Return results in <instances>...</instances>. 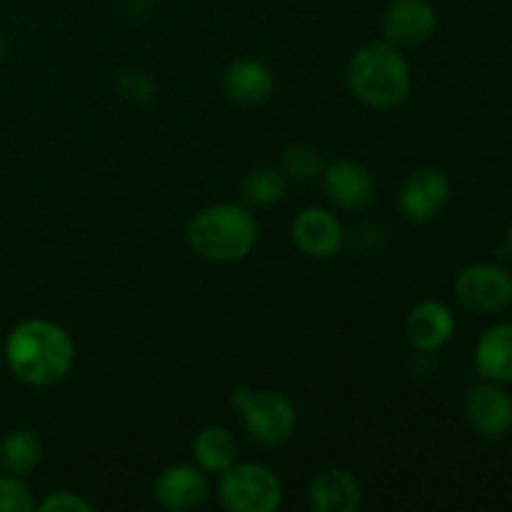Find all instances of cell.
<instances>
[{
    "instance_id": "cell-1",
    "label": "cell",
    "mask_w": 512,
    "mask_h": 512,
    "mask_svg": "<svg viewBox=\"0 0 512 512\" xmlns=\"http://www.w3.org/2000/svg\"><path fill=\"white\" fill-rule=\"evenodd\" d=\"M8 370L25 385L48 388L60 383L75 365V343L65 328L45 318L15 325L5 340Z\"/></svg>"
},
{
    "instance_id": "cell-2",
    "label": "cell",
    "mask_w": 512,
    "mask_h": 512,
    "mask_svg": "<svg viewBox=\"0 0 512 512\" xmlns=\"http://www.w3.org/2000/svg\"><path fill=\"white\" fill-rule=\"evenodd\" d=\"M348 85L355 98L370 108H395L413 88V70L398 45L373 40L350 58Z\"/></svg>"
},
{
    "instance_id": "cell-3",
    "label": "cell",
    "mask_w": 512,
    "mask_h": 512,
    "mask_svg": "<svg viewBox=\"0 0 512 512\" xmlns=\"http://www.w3.org/2000/svg\"><path fill=\"white\" fill-rule=\"evenodd\" d=\"M188 243L210 263H238L258 243V220L245 205L213 203L193 215Z\"/></svg>"
},
{
    "instance_id": "cell-4",
    "label": "cell",
    "mask_w": 512,
    "mask_h": 512,
    "mask_svg": "<svg viewBox=\"0 0 512 512\" xmlns=\"http://www.w3.org/2000/svg\"><path fill=\"white\" fill-rule=\"evenodd\" d=\"M233 405L240 410L245 430L250 438L260 445H283L293 438L298 413L290 398H285L278 390H250L235 388Z\"/></svg>"
},
{
    "instance_id": "cell-5",
    "label": "cell",
    "mask_w": 512,
    "mask_h": 512,
    "mask_svg": "<svg viewBox=\"0 0 512 512\" xmlns=\"http://www.w3.org/2000/svg\"><path fill=\"white\" fill-rule=\"evenodd\" d=\"M218 498L230 512H275L283 505V483L260 463H235L220 473Z\"/></svg>"
},
{
    "instance_id": "cell-6",
    "label": "cell",
    "mask_w": 512,
    "mask_h": 512,
    "mask_svg": "<svg viewBox=\"0 0 512 512\" xmlns=\"http://www.w3.org/2000/svg\"><path fill=\"white\" fill-rule=\"evenodd\" d=\"M455 295L475 313H498L512 303V275L490 263L468 265L455 278Z\"/></svg>"
},
{
    "instance_id": "cell-7",
    "label": "cell",
    "mask_w": 512,
    "mask_h": 512,
    "mask_svg": "<svg viewBox=\"0 0 512 512\" xmlns=\"http://www.w3.org/2000/svg\"><path fill=\"white\" fill-rule=\"evenodd\" d=\"M450 203V180L438 168H420L400 188V210L410 223H430Z\"/></svg>"
},
{
    "instance_id": "cell-8",
    "label": "cell",
    "mask_w": 512,
    "mask_h": 512,
    "mask_svg": "<svg viewBox=\"0 0 512 512\" xmlns=\"http://www.w3.org/2000/svg\"><path fill=\"white\" fill-rule=\"evenodd\" d=\"M293 240L308 258L328 260L340 253L345 233L340 220L325 208H305L293 220Z\"/></svg>"
},
{
    "instance_id": "cell-9",
    "label": "cell",
    "mask_w": 512,
    "mask_h": 512,
    "mask_svg": "<svg viewBox=\"0 0 512 512\" xmlns=\"http://www.w3.org/2000/svg\"><path fill=\"white\" fill-rule=\"evenodd\" d=\"M155 500L168 510H195L208 500L210 480L208 473L198 465L178 463L168 465L155 480Z\"/></svg>"
},
{
    "instance_id": "cell-10",
    "label": "cell",
    "mask_w": 512,
    "mask_h": 512,
    "mask_svg": "<svg viewBox=\"0 0 512 512\" xmlns=\"http://www.w3.org/2000/svg\"><path fill=\"white\" fill-rule=\"evenodd\" d=\"M325 193L330 203L343 210H363L375 198V178L358 160H338L323 170Z\"/></svg>"
},
{
    "instance_id": "cell-11",
    "label": "cell",
    "mask_w": 512,
    "mask_h": 512,
    "mask_svg": "<svg viewBox=\"0 0 512 512\" xmlns=\"http://www.w3.org/2000/svg\"><path fill=\"white\" fill-rule=\"evenodd\" d=\"M438 15L428 0H395L383 15L385 40L393 45H418L433 35Z\"/></svg>"
},
{
    "instance_id": "cell-12",
    "label": "cell",
    "mask_w": 512,
    "mask_h": 512,
    "mask_svg": "<svg viewBox=\"0 0 512 512\" xmlns=\"http://www.w3.org/2000/svg\"><path fill=\"white\" fill-rule=\"evenodd\" d=\"M465 413L473 428L485 438H503L512 430V398L495 383L470 390Z\"/></svg>"
},
{
    "instance_id": "cell-13",
    "label": "cell",
    "mask_w": 512,
    "mask_h": 512,
    "mask_svg": "<svg viewBox=\"0 0 512 512\" xmlns=\"http://www.w3.org/2000/svg\"><path fill=\"white\" fill-rule=\"evenodd\" d=\"M455 333V315L453 310L438 300H425L410 310L405 320V338L413 348L430 353L440 350Z\"/></svg>"
},
{
    "instance_id": "cell-14",
    "label": "cell",
    "mask_w": 512,
    "mask_h": 512,
    "mask_svg": "<svg viewBox=\"0 0 512 512\" xmlns=\"http://www.w3.org/2000/svg\"><path fill=\"white\" fill-rule=\"evenodd\" d=\"M308 503L315 512H355L363 505V488L353 473L330 468L310 483Z\"/></svg>"
},
{
    "instance_id": "cell-15",
    "label": "cell",
    "mask_w": 512,
    "mask_h": 512,
    "mask_svg": "<svg viewBox=\"0 0 512 512\" xmlns=\"http://www.w3.org/2000/svg\"><path fill=\"white\" fill-rule=\"evenodd\" d=\"M225 95L240 105H260L273 95L275 75L263 60L240 58L225 70Z\"/></svg>"
},
{
    "instance_id": "cell-16",
    "label": "cell",
    "mask_w": 512,
    "mask_h": 512,
    "mask_svg": "<svg viewBox=\"0 0 512 512\" xmlns=\"http://www.w3.org/2000/svg\"><path fill=\"white\" fill-rule=\"evenodd\" d=\"M475 368L493 383H512V323L483 333L475 345Z\"/></svg>"
},
{
    "instance_id": "cell-17",
    "label": "cell",
    "mask_w": 512,
    "mask_h": 512,
    "mask_svg": "<svg viewBox=\"0 0 512 512\" xmlns=\"http://www.w3.org/2000/svg\"><path fill=\"white\" fill-rule=\"evenodd\" d=\"M193 460L208 475H220L238 463V440L228 428L208 425L193 440Z\"/></svg>"
},
{
    "instance_id": "cell-18",
    "label": "cell",
    "mask_w": 512,
    "mask_h": 512,
    "mask_svg": "<svg viewBox=\"0 0 512 512\" xmlns=\"http://www.w3.org/2000/svg\"><path fill=\"white\" fill-rule=\"evenodd\" d=\"M43 460V440L30 428H15L0 440V468L10 475L33 473Z\"/></svg>"
},
{
    "instance_id": "cell-19",
    "label": "cell",
    "mask_w": 512,
    "mask_h": 512,
    "mask_svg": "<svg viewBox=\"0 0 512 512\" xmlns=\"http://www.w3.org/2000/svg\"><path fill=\"white\" fill-rule=\"evenodd\" d=\"M288 193V180L280 170L275 168H258L248 173L243 183V195L250 205L255 208H270V205L280 203Z\"/></svg>"
},
{
    "instance_id": "cell-20",
    "label": "cell",
    "mask_w": 512,
    "mask_h": 512,
    "mask_svg": "<svg viewBox=\"0 0 512 512\" xmlns=\"http://www.w3.org/2000/svg\"><path fill=\"white\" fill-rule=\"evenodd\" d=\"M283 168L290 178L295 180H315L323 175V160L320 155L315 153L313 148H305V145H295V148L285 150V158H283Z\"/></svg>"
},
{
    "instance_id": "cell-21",
    "label": "cell",
    "mask_w": 512,
    "mask_h": 512,
    "mask_svg": "<svg viewBox=\"0 0 512 512\" xmlns=\"http://www.w3.org/2000/svg\"><path fill=\"white\" fill-rule=\"evenodd\" d=\"M35 500L18 475H0V512H30Z\"/></svg>"
},
{
    "instance_id": "cell-22",
    "label": "cell",
    "mask_w": 512,
    "mask_h": 512,
    "mask_svg": "<svg viewBox=\"0 0 512 512\" xmlns=\"http://www.w3.org/2000/svg\"><path fill=\"white\" fill-rule=\"evenodd\" d=\"M40 512H90L93 505L78 493H70V490H58V493H50L43 503H38Z\"/></svg>"
},
{
    "instance_id": "cell-23",
    "label": "cell",
    "mask_w": 512,
    "mask_h": 512,
    "mask_svg": "<svg viewBox=\"0 0 512 512\" xmlns=\"http://www.w3.org/2000/svg\"><path fill=\"white\" fill-rule=\"evenodd\" d=\"M508 250H510V255H512V228H510V233H508Z\"/></svg>"
},
{
    "instance_id": "cell-24",
    "label": "cell",
    "mask_w": 512,
    "mask_h": 512,
    "mask_svg": "<svg viewBox=\"0 0 512 512\" xmlns=\"http://www.w3.org/2000/svg\"><path fill=\"white\" fill-rule=\"evenodd\" d=\"M3 50H5V45H3V35H0V60H3Z\"/></svg>"
}]
</instances>
